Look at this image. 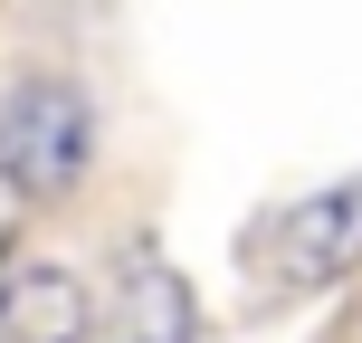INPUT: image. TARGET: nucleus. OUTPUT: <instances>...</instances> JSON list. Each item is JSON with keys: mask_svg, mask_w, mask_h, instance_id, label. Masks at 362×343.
<instances>
[{"mask_svg": "<svg viewBox=\"0 0 362 343\" xmlns=\"http://www.w3.org/2000/svg\"><path fill=\"white\" fill-rule=\"evenodd\" d=\"M124 343H191V286L153 267L144 277V306H134V334Z\"/></svg>", "mask_w": 362, "mask_h": 343, "instance_id": "nucleus-4", "label": "nucleus"}, {"mask_svg": "<svg viewBox=\"0 0 362 343\" xmlns=\"http://www.w3.org/2000/svg\"><path fill=\"white\" fill-rule=\"evenodd\" d=\"M362 267V181L344 191H315L276 219V277L286 286H334V277Z\"/></svg>", "mask_w": 362, "mask_h": 343, "instance_id": "nucleus-2", "label": "nucleus"}, {"mask_svg": "<svg viewBox=\"0 0 362 343\" xmlns=\"http://www.w3.org/2000/svg\"><path fill=\"white\" fill-rule=\"evenodd\" d=\"M95 163V105L76 76H19L0 95V181L19 200H57L76 191Z\"/></svg>", "mask_w": 362, "mask_h": 343, "instance_id": "nucleus-1", "label": "nucleus"}, {"mask_svg": "<svg viewBox=\"0 0 362 343\" xmlns=\"http://www.w3.org/2000/svg\"><path fill=\"white\" fill-rule=\"evenodd\" d=\"M0 343H95V296L76 267H10L0 277Z\"/></svg>", "mask_w": 362, "mask_h": 343, "instance_id": "nucleus-3", "label": "nucleus"}]
</instances>
